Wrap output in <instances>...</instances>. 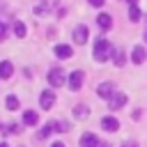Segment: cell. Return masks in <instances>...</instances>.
Returning <instances> with one entry per match:
<instances>
[{"mask_svg":"<svg viewBox=\"0 0 147 147\" xmlns=\"http://www.w3.org/2000/svg\"><path fill=\"white\" fill-rule=\"evenodd\" d=\"M92 55H94L96 62H106V60H110V55H113V46H110L106 39H96V41H94V48H92Z\"/></svg>","mask_w":147,"mask_h":147,"instance_id":"6da1fadb","label":"cell"},{"mask_svg":"<svg viewBox=\"0 0 147 147\" xmlns=\"http://www.w3.org/2000/svg\"><path fill=\"white\" fill-rule=\"evenodd\" d=\"M57 131H60V133H62V131H69V124H67V122H51V124H46V126L39 131V136H37V138H39V140H44L48 133H57Z\"/></svg>","mask_w":147,"mask_h":147,"instance_id":"7a4b0ae2","label":"cell"},{"mask_svg":"<svg viewBox=\"0 0 147 147\" xmlns=\"http://www.w3.org/2000/svg\"><path fill=\"white\" fill-rule=\"evenodd\" d=\"M48 83H51L53 87H60V85H64V83H67V76H64V71H62L60 67L51 69V71H48Z\"/></svg>","mask_w":147,"mask_h":147,"instance_id":"3957f363","label":"cell"},{"mask_svg":"<svg viewBox=\"0 0 147 147\" xmlns=\"http://www.w3.org/2000/svg\"><path fill=\"white\" fill-rule=\"evenodd\" d=\"M83 80H85V74H83V71H74V74L67 78V85H69L71 92H78V90L83 87Z\"/></svg>","mask_w":147,"mask_h":147,"instance_id":"277c9868","label":"cell"},{"mask_svg":"<svg viewBox=\"0 0 147 147\" xmlns=\"http://www.w3.org/2000/svg\"><path fill=\"white\" fill-rule=\"evenodd\" d=\"M71 34H74V44H78V46H83V44L87 41V37H90V30H87L85 25H76Z\"/></svg>","mask_w":147,"mask_h":147,"instance_id":"5b68a950","label":"cell"},{"mask_svg":"<svg viewBox=\"0 0 147 147\" xmlns=\"http://www.w3.org/2000/svg\"><path fill=\"white\" fill-rule=\"evenodd\" d=\"M53 103H55V92L44 90V92H41V96H39V106H41L44 110H51V108H53Z\"/></svg>","mask_w":147,"mask_h":147,"instance_id":"8992f818","label":"cell"},{"mask_svg":"<svg viewBox=\"0 0 147 147\" xmlns=\"http://www.w3.org/2000/svg\"><path fill=\"white\" fill-rule=\"evenodd\" d=\"M124 103H126V94H122V92H115V94L108 99L110 110H119V108H124Z\"/></svg>","mask_w":147,"mask_h":147,"instance_id":"52a82bcc","label":"cell"},{"mask_svg":"<svg viewBox=\"0 0 147 147\" xmlns=\"http://www.w3.org/2000/svg\"><path fill=\"white\" fill-rule=\"evenodd\" d=\"M101 129H103V131H110V133H113V131H117V129H119V122H117L115 117L106 115V117H101Z\"/></svg>","mask_w":147,"mask_h":147,"instance_id":"ba28073f","label":"cell"},{"mask_svg":"<svg viewBox=\"0 0 147 147\" xmlns=\"http://www.w3.org/2000/svg\"><path fill=\"white\" fill-rule=\"evenodd\" d=\"M80 147H99V138H96L94 133L85 131V133L80 136Z\"/></svg>","mask_w":147,"mask_h":147,"instance_id":"9c48e42d","label":"cell"},{"mask_svg":"<svg viewBox=\"0 0 147 147\" xmlns=\"http://www.w3.org/2000/svg\"><path fill=\"white\" fill-rule=\"evenodd\" d=\"M145 57H147V51H145V46H133V53H131V60H133V64H142V62H145Z\"/></svg>","mask_w":147,"mask_h":147,"instance_id":"30bf717a","label":"cell"},{"mask_svg":"<svg viewBox=\"0 0 147 147\" xmlns=\"http://www.w3.org/2000/svg\"><path fill=\"white\" fill-rule=\"evenodd\" d=\"M96 94L103 96V99H110V96L115 94V85H113V83H101V85L96 87Z\"/></svg>","mask_w":147,"mask_h":147,"instance_id":"8fae6325","label":"cell"},{"mask_svg":"<svg viewBox=\"0 0 147 147\" xmlns=\"http://www.w3.org/2000/svg\"><path fill=\"white\" fill-rule=\"evenodd\" d=\"M11 74H14V64L9 62V60H2L0 62V78H11Z\"/></svg>","mask_w":147,"mask_h":147,"instance_id":"7c38bea8","label":"cell"},{"mask_svg":"<svg viewBox=\"0 0 147 147\" xmlns=\"http://www.w3.org/2000/svg\"><path fill=\"white\" fill-rule=\"evenodd\" d=\"M71 53H74V48H71V46H67V44H57V46H55V55H57V57H62V60L71 57Z\"/></svg>","mask_w":147,"mask_h":147,"instance_id":"4fadbf2b","label":"cell"},{"mask_svg":"<svg viewBox=\"0 0 147 147\" xmlns=\"http://www.w3.org/2000/svg\"><path fill=\"white\" fill-rule=\"evenodd\" d=\"M87 115H90V108L85 103L74 106V119H87Z\"/></svg>","mask_w":147,"mask_h":147,"instance_id":"5bb4252c","label":"cell"},{"mask_svg":"<svg viewBox=\"0 0 147 147\" xmlns=\"http://www.w3.org/2000/svg\"><path fill=\"white\" fill-rule=\"evenodd\" d=\"M96 23H99L101 30H110V28H113V18H110V14H99Z\"/></svg>","mask_w":147,"mask_h":147,"instance_id":"9a60e30c","label":"cell"},{"mask_svg":"<svg viewBox=\"0 0 147 147\" xmlns=\"http://www.w3.org/2000/svg\"><path fill=\"white\" fill-rule=\"evenodd\" d=\"M23 122H25L28 126H37V122H39V115H37L34 110H25V113H23Z\"/></svg>","mask_w":147,"mask_h":147,"instance_id":"2e32d148","label":"cell"},{"mask_svg":"<svg viewBox=\"0 0 147 147\" xmlns=\"http://www.w3.org/2000/svg\"><path fill=\"white\" fill-rule=\"evenodd\" d=\"M129 18L136 23V21H140V7H138V2H131L129 5Z\"/></svg>","mask_w":147,"mask_h":147,"instance_id":"e0dca14e","label":"cell"},{"mask_svg":"<svg viewBox=\"0 0 147 147\" xmlns=\"http://www.w3.org/2000/svg\"><path fill=\"white\" fill-rule=\"evenodd\" d=\"M14 34H16L18 39H23V37L28 34V30H25V23H21V21H16V23H14Z\"/></svg>","mask_w":147,"mask_h":147,"instance_id":"ac0fdd59","label":"cell"},{"mask_svg":"<svg viewBox=\"0 0 147 147\" xmlns=\"http://www.w3.org/2000/svg\"><path fill=\"white\" fill-rule=\"evenodd\" d=\"M5 101H7V108H9V110H16V108H18V99H16L14 94H9Z\"/></svg>","mask_w":147,"mask_h":147,"instance_id":"d6986e66","label":"cell"},{"mask_svg":"<svg viewBox=\"0 0 147 147\" xmlns=\"http://www.w3.org/2000/svg\"><path fill=\"white\" fill-rule=\"evenodd\" d=\"M124 62H126V57H124V53H122V51H119V53H117V55H115V64H117V67H122V64H124Z\"/></svg>","mask_w":147,"mask_h":147,"instance_id":"ffe728a7","label":"cell"},{"mask_svg":"<svg viewBox=\"0 0 147 147\" xmlns=\"http://www.w3.org/2000/svg\"><path fill=\"white\" fill-rule=\"evenodd\" d=\"M5 34H7V25H5L2 21H0V41L5 39Z\"/></svg>","mask_w":147,"mask_h":147,"instance_id":"44dd1931","label":"cell"},{"mask_svg":"<svg viewBox=\"0 0 147 147\" xmlns=\"http://www.w3.org/2000/svg\"><path fill=\"white\" fill-rule=\"evenodd\" d=\"M122 147H138V142L136 140H126V142H122Z\"/></svg>","mask_w":147,"mask_h":147,"instance_id":"7402d4cb","label":"cell"},{"mask_svg":"<svg viewBox=\"0 0 147 147\" xmlns=\"http://www.w3.org/2000/svg\"><path fill=\"white\" fill-rule=\"evenodd\" d=\"M90 5H94V7H103V0H87Z\"/></svg>","mask_w":147,"mask_h":147,"instance_id":"603a6c76","label":"cell"},{"mask_svg":"<svg viewBox=\"0 0 147 147\" xmlns=\"http://www.w3.org/2000/svg\"><path fill=\"white\" fill-rule=\"evenodd\" d=\"M99 147H110V142H99Z\"/></svg>","mask_w":147,"mask_h":147,"instance_id":"cb8c5ba5","label":"cell"},{"mask_svg":"<svg viewBox=\"0 0 147 147\" xmlns=\"http://www.w3.org/2000/svg\"><path fill=\"white\" fill-rule=\"evenodd\" d=\"M51 147H64V145H62V142H53Z\"/></svg>","mask_w":147,"mask_h":147,"instance_id":"d4e9b609","label":"cell"},{"mask_svg":"<svg viewBox=\"0 0 147 147\" xmlns=\"http://www.w3.org/2000/svg\"><path fill=\"white\" fill-rule=\"evenodd\" d=\"M0 147H7V142H0Z\"/></svg>","mask_w":147,"mask_h":147,"instance_id":"484cf974","label":"cell"},{"mask_svg":"<svg viewBox=\"0 0 147 147\" xmlns=\"http://www.w3.org/2000/svg\"><path fill=\"white\" fill-rule=\"evenodd\" d=\"M145 41H147V32H145Z\"/></svg>","mask_w":147,"mask_h":147,"instance_id":"4316f807","label":"cell"},{"mask_svg":"<svg viewBox=\"0 0 147 147\" xmlns=\"http://www.w3.org/2000/svg\"><path fill=\"white\" fill-rule=\"evenodd\" d=\"M131 2H138V0H131Z\"/></svg>","mask_w":147,"mask_h":147,"instance_id":"83f0119b","label":"cell"}]
</instances>
